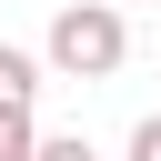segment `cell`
<instances>
[{
  "instance_id": "1",
  "label": "cell",
  "mask_w": 161,
  "mask_h": 161,
  "mask_svg": "<svg viewBox=\"0 0 161 161\" xmlns=\"http://www.w3.org/2000/svg\"><path fill=\"white\" fill-rule=\"evenodd\" d=\"M40 50H50L60 80H111V70L131 60V20H121V0H70Z\"/></svg>"
},
{
  "instance_id": "2",
  "label": "cell",
  "mask_w": 161,
  "mask_h": 161,
  "mask_svg": "<svg viewBox=\"0 0 161 161\" xmlns=\"http://www.w3.org/2000/svg\"><path fill=\"white\" fill-rule=\"evenodd\" d=\"M30 91H40V60L20 40H0V111H30Z\"/></svg>"
},
{
  "instance_id": "3",
  "label": "cell",
  "mask_w": 161,
  "mask_h": 161,
  "mask_svg": "<svg viewBox=\"0 0 161 161\" xmlns=\"http://www.w3.org/2000/svg\"><path fill=\"white\" fill-rule=\"evenodd\" d=\"M30 161H101V151H91L80 131H40V151H30Z\"/></svg>"
},
{
  "instance_id": "4",
  "label": "cell",
  "mask_w": 161,
  "mask_h": 161,
  "mask_svg": "<svg viewBox=\"0 0 161 161\" xmlns=\"http://www.w3.org/2000/svg\"><path fill=\"white\" fill-rule=\"evenodd\" d=\"M131 161H161V111H151V121L131 131Z\"/></svg>"
}]
</instances>
